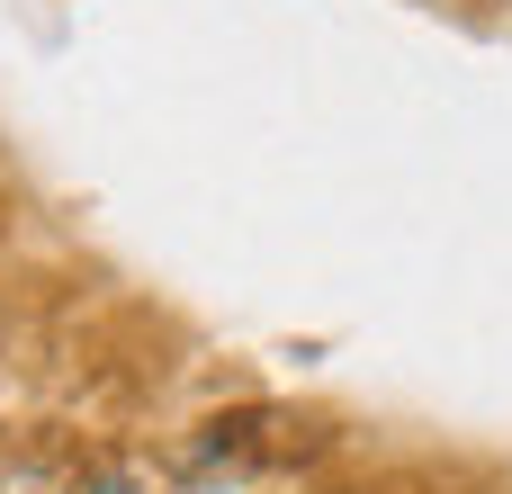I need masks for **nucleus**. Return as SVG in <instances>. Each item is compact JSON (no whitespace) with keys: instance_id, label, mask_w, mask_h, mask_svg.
<instances>
[{"instance_id":"1","label":"nucleus","mask_w":512,"mask_h":494,"mask_svg":"<svg viewBox=\"0 0 512 494\" xmlns=\"http://www.w3.org/2000/svg\"><path fill=\"white\" fill-rule=\"evenodd\" d=\"M0 494H72L54 459H0Z\"/></svg>"},{"instance_id":"2","label":"nucleus","mask_w":512,"mask_h":494,"mask_svg":"<svg viewBox=\"0 0 512 494\" xmlns=\"http://www.w3.org/2000/svg\"><path fill=\"white\" fill-rule=\"evenodd\" d=\"M72 494H144L135 477H90V486H72Z\"/></svg>"}]
</instances>
